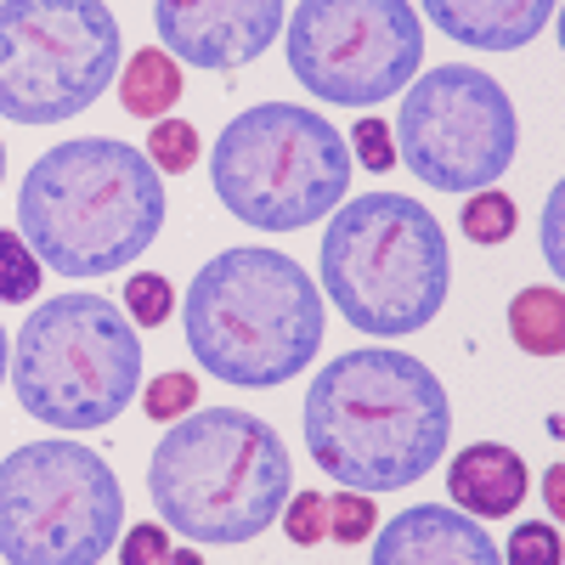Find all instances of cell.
<instances>
[{
  "instance_id": "cell-1",
  "label": "cell",
  "mask_w": 565,
  "mask_h": 565,
  "mask_svg": "<svg viewBox=\"0 0 565 565\" xmlns=\"http://www.w3.org/2000/svg\"><path fill=\"white\" fill-rule=\"evenodd\" d=\"M306 452L345 492H407L447 458V385L407 351L362 345L306 385Z\"/></svg>"
},
{
  "instance_id": "cell-2",
  "label": "cell",
  "mask_w": 565,
  "mask_h": 565,
  "mask_svg": "<svg viewBox=\"0 0 565 565\" xmlns=\"http://www.w3.org/2000/svg\"><path fill=\"white\" fill-rule=\"evenodd\" d=\"M170 199L148 153L114 136H74L45 148L18 193V238L68 282L141 260L164 232Z\"/></svg>"
},
{
  "instance_id": "cell-3",
  "label": "cell",
  "mask_w": 565,
  "mask_h": 565,
  "mask_svg": "<svg viewBox=\"0 0 565 565\" xmlns=\"http://www.w3.org/2000/svg\"><path fill=\"white\" fill-rule=\"evenodd\" d=\"M181 328L193 362L221 385L277 391L317 362L328 306L295 255L244 244L199 266L181 300Z\"/></svg>"
},
{
  "instance_id": "cell-4",
  "label": "cell",
  "mask_w": 565,
  "mask_h": 565,
  "mask_svg": "<svg viewBox=\"0 0 565 565\" xmlns=\"http://www.w3.org/2000/svg\"><path fill=\"white\" fill-rule=\"evenodd\" d=\"M295 492L289 447L244 407H204L164 424L148 458V498L186 543H255Z\"/></svg>"
},
{
  "instance_id": "cell-5",
  "label": "cell",
  "mask_w": 565,
  "mask_h": 565,
  "mask_svg": "<svg viewBox=\"0 0 565 565\" xmlns=\"http://www.w3.org/2000/svg\"><path fill=\"white\" fill-rule=\"evenodd\" d=\"M452 255L430 204L413 193H356L322 232L317 289L373 340L430 328L447 306Z\"/></svg>"
},
{
  "instance_id": "cell-6",
  "label": "cell",
  "mask_w": 565,
  "mask_h": 565,
  "mask_svg": "<svg viewBox=\"0 0 565 565\" xmlns=\"http://www.w3.org/2000/svg\"><path fill=\"white\" fill-rule=\"evenodd\" d=\"M7 380L29 418L52 430H103L141 391V334L108 295H52L18 328Z\"/></svg>"
},
{
  "instance_id": "cell-7",
  "label": "cell",
  "mask_w": 565,
  "mask_h": 565,
  "mask_svg": "<svg viewBox=\"0 0 565 565\" xmlns=\"http://www.w3.org/2000/svg\"><path fill=\"white\" fill-rule=\"evenodd\" d=\"M210 186L232 221L300 232L351 199V141L317 108L255 103L215 136Z\"/></svg>"
},
{
  "instance_id": "cell-8",
  "label": "cell",
  "mask_w": 565,
  "mask_h": 565,
  "mask_svg": "<svg viewBox=\"0 0 565 565\" xmlns=\"http://www.w3.org/2000/svg\"><path fill=\"white\" fill-rule=\"evenodd\" d=\"M125 526V487L79 441H29L0 463V559L97 565Z\"/></svg>"
},
{
  "instance_id": "cell-9",
  "label": "cell",
  "mask_w": 565,
  "mask_h": 565,
  "mask_svg": "<svg viewBox=\"0 0 565 565\" xmlns=\"http://www.w3.org/2000/svg\"><path fill=\"white\" fill-rule=\"evenodd\" d=\"M125 40L103 0H0V119L63 125L119 74Z\"/></svg>"
},
{
  "instance_id": "cell-10",
  "label": "cell",
  "mask_w": 565,
  "mask_h": 565,
  "mask_svg": "<svg viewBox=\"0 0 565 565\" xmlns=\"http://www.w3.org/2000/svg\"><path fill=\"white\" fill-rule=\"evenodd\" d=\"M289 74L311 103L373 108L424 68V23L407 0H300L282 18Z\"/></svg>"
},
{
  "instance_id": "cell-11",
  "label": "cell",
  "mask_w": 565,
  "mask_h": 565,
  "mask_svg": "<svg viewBox=\"0 0 565 565\" xmlns=\"http://www.w3.org/2000/svg\"><path fill=\"white\" fill-rule=\"evenodd\" d=\"M396 153L436 193L498 186L521 148V114L509 90L476 63H441L407 85L396 108Z\"/></svg>"
},
{
  "instance_id": "cell-12",
  "label": "cell",
  "mask_w": 565,
  "mask_h": 565,
  "mask_svg": "<svg viewBox=\"0 0 565 565\" xmlns=\"http://www.w3.org/2000/svg\"><path fill=\"white\" fill-rule=\"evenodd\" d=\"M282 0H153L159 45L193 68H249L282 34Z\"/></svg>"
},
{
  "instance_id": "cell-13",
  "label": "cell",
  "mask_w": 565,
  "mask_h": 565,
  "mask_svg": "<svg viewBox=\"0 0 565 565\" xmlns=\"http://www.w3.org/2000/svg\"><path fill=\"white\" fill-rule=\"evenodd\" d=\"M367 565H503V554L476 514L441 509V503H413L391 526L373 532Z\"/></svg>"
},
{
  "instance_id": "cell-14",
  "label": "cell",
  "mask_w": 565,
  "mask_h": 565,
  "mask_svg": "<svg viewBox=\"0 0 565 565\" xmlns=\"http://www.w3.org/2000/svg\"><path fill=\"white\" fill-rule=\"evenodd\" d=\"M418 12L469 52H521L554 23L559 0H418Z\"/></svg>"
},
{
  "instance_id": "cell-15",
  "label": "cell",
  "mask_w": 565,
  "mask_h": 565,
  "mask_svg": "<svg viewBox=\"0 0 565 565\" xmlns=\"http://www.w3.org/2000/svg\"><path fill=\"white\" fill-rule=\"evenodd\" d=\"M526 492H532L526 463L503 441H476L447 463V498L452 509L476 514V521H503V514L526 503Z\"/></svg>"
},
{
  "instance_id": "cell-16",
  "label": "cell",
  "mask_w": 565,
  "mask_h": 565,
  "mask_svg": "<svg viewBox=\"0 0 565 565\" xmlns=\"http://www.w3.org/2000/svg\"><path fill=\"white\" fill-rule=\"evenodd\" d=\"M181 103V63L164 45H141L130 52L125 74H119V108L136 119H164Z\"/></svg>"
},
{
  "instance_id": "cell-17",
  "label": "cell",
  "mask_w": 565,
  "mask_h": 565,
  "mask_svg": "<svg viewBox=\"0 0 565 565\" xmlns=\"http://www.w3.org/2000/svg\"><path fill=\"white\" fill-rule=\"evenodd\" d=\"M509 340L526 356H559L565 351V295L554 282H532L509 300Z\"/></svg>"
},
{
  "instance_id": "cell-18",
  "label": "cell",
  "mask_w": 565,
  "mask_h": 565,
  "mask_svg": "<svg viewBox=\"0 0 565 565\" xmlns=\"http://www.w3.org/2000/svg\"><path fill=\"white\" fill-rule=\"evenodd\" d=\"M514 221H521V210H514V199L498 193V186H481V193H469V199H463V215H458L463 238H469V244H481V249L514 238Z\"/></svg>"
},
{
  "instance_id": "cell-19",
  "label": "cell",
  "mask_w": 565,
  "mask_h": 565,
  "mask_svg": "<svg viewBox=\"0 0 565 565\" xmlns=\"http://www.w3.org/2000/svg\"><path fill=\"white\" fill-rule=\"evenodd\" d=\"M40 295V260L34 249L18 238L12 226H0V300L7 306H29Z\"/></svg>"
},
{
  "instance_id": "cell-20",
  "label": "cell",
  "mask_w": 565,
  "mask_h": 565,
  "mask_svg": "<svg viewBox=\"0 0 565 565\" xmlns=\"http://www.w3.org/2000/svg\"><path fill=\"white\" fill-rule=\"evenodd\" d=\"M148 164L159 175H186L199 164V130L186 119H153V136H148Z\"/></svg>"
},
{
  "instance_id": "cell-21",
  "label": "cell",
  "mask_w": 565,
  "mask_h": 565,
  "mask_svg": "<svg viewBox=\"0 0 565 565\" xmlns=\"http://www.w3.org/2000/svg\"><path fill=\"white\" fill-rule=\"evenodd\" d=\"M193 407H199V373L170 367V373H159V380L141 391V413H148L153 424H175V418H186Z\"/></svg>"
},
{
  "instance_id": "cell-22",
  "label": "cell",
  "mask_w": 565,
  "mask_h": 565,
  "mask_svg": "<svg viewBox=\"0 0 565 565\" xmlns=\"http://www.w3.org/2000/svg\"><path fill=\"white\" fill-rule=\"evenodd\" d=\"M373 532H380V509H373L367 492H345L340 487V498H328V537H334L340 548H356Z\"/></svg>"
},
{
  "instance_id": "cell-23",
  "label": "cell",
  "mask_w": 565,
  "mask_h": 565,
  "mask_svg": "<svg viewBox=\"0 0 565 565\" xmlns=\"http://www.w3.org/2000/svg\"><path fill=\"white\" fill-rule=\"evenodd\" d=\"M170 311H175L170 277H159V271H136V277L125 282V317H130L136 328H164Z\"/></svg>"
},
{
  "instance_id": "cell-24",
  "label": "cell",
  "mask_w": 565,
  "mask_h": 565,
  "mask_svg": "<svg viewBox=\"0 0 565 565\" xmlns=\"http://www.w3.org/2000/svg\"><path fill=\"white\" fill-rule=\"evenodd\" d=\"M503 565H559V526L554 521H521L509 532V548H498Z\"/></svg>"
},
{
  "instance_id": "cell-25",
  "label": "cell",
  "mask_w": 565,
  "mask_h": 565,
  "mask_svg": "<svg viewBox=\"0 0 565 565\" xmlns=\"http://www.w3.org/2000/svg\"><path fill=\"white\" fill-rule=\"evenodd\" d=\"M277 521H282V532H289L295 548H317L328 537V498L322 492H289Z\"/></svg>"
},
{
  "instance_id": "cell-26",
  "label": "cell",
  "mask_w": 565,
  "mask_h": 565,
  "mask_svg": "<svg viewBox=\"0 0 565 565\" xmlns=\"http://www.w3.org/2000/svg\"><path fill=\"white\" fill-rule=\"evenodd\" d=\"M351 164L373 170V175H385L396 164V141H391V125L380 114H362L356 130H351Z\"/></svg>"
},
{
  "instance_id": "cell-27",
  "label": "cell",
  "mask_w": 565,
  "mask_h": 565,
  "mask_svg": "<svg viewBox=\"0 0 565 565\" xmlns=\"http://www.w3.org/2000/svg\"><path fill=\"white\" fill-rule=\"evenodd\" d=\"M114 559H119V565H164V559H170V532H164L159 521H141V526L125 532V543H119Z\"/></svg>"
},
{
  "instance_id": "cell-28",
  "label": "cell",
  "mask_w": 565,
  "mask_h": 565,
  "mask_svg": "<svg viewBox=\"0 0 565 565\" xmlns=\"http://www.w3.org/2000/svg\"><path fill=\"white\" fill-rule=\"evenodd\" d=\"M543 260H548V271H559V186L543 204Z\"/></svg>"
},
{
  "instance_id": "cell-29",
  "label": "cell",
  "mask_w": 565,
  "mask_h": 565,
  "mask_svg": "<svg viewBox=\"0 0 565 565\" xmlns=\"http://www.w3.org/2000/svg\"><path fill=\"white\" fill-rule=\"evenodd\" d=\"M559 481H565V469H559V463H548V481H543V498H548V514H554V521H559V514H565V498H559Z\"/></svg>"
},
{
  "instance_id": "cell-30",
  "label": "cell",
  "mask_w": 565,
  "mask_h": 565,
  "mask_svg": "<svg viewBox=\"0 0 565 565\" xmlns=\"http://www.w3.org/2000/svg\"><path fill=\"white\" fill-rule=\"evenodd\" d=\"M7 367H12V340H7V322H0V385H7Z\"/></svg>"
},
{
  "instance_id": "cell-31",
  "label": "cell",
  "mask_w": 565,
  "mask_h": 565,
  "mask_svg": "<svg viewBox=\"0 0 565 565\" xmlns=\"http://www.w3.org/2000/svg\"><path fill=\"white\" fill-rule=\"evenodd\" d=\"M164 565H204V554H199V548H170Z\"/></svg>"
},
{
  "instance_id": "cell-32",
  "label": "cell",
  "mask_w": 565,
  "mask_h": 565,
  "mask_svg": "<svg viewBox=\"0 0 565 565\" xmlns=\"http://www.w3.org/2000/svg\"><path fill=\"white\" fill-rule=\"evenodd\" d=\"M0 181H7V141H0Z\"/></svg>"
}]
</instances>
